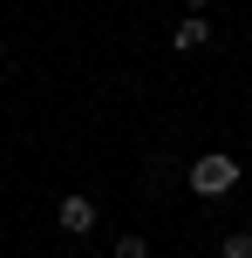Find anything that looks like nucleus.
Returning <instances> with one entry per match:
<instances>
[{
    "label": "nucleus",
    "mask_w": 252,
    "mask_h": 258,
    "mask_svg": "<svg viewBox=\"0 0 252 258\" xmlns=\"http://www.w3.org/2000/svg\"><path fill=\"white\" fill-rule=\"evenodd\" d=\"M191 190H198V197L239 190V156H232V150H205L198 163H191Z\"/></svg>",
    "instance_id": "nucleus-1"
},
{
    "label": "nucleus",
    "mask_w": 252,
    "mask_h": 258,
    "mask_svg": "<svg viewBox=\"0 0 252 258\" xmlns=\"http://www.w3.org/2000/svg\"><path fill=\"white\" fill-rule=\"evenodd\" d=\"M55 224H62L68 238L95 231V204H89V197H62V204H55Z\"/></svg>",
    "instance_id": "nucleus-2"
},
{
    "label": "nucleus",
    "mask_w": 252,
    "mask_h": 258,
    "mask_svg": "<svg viewBox=\"0 0 252 258\" xmlns=\"http://www.w3.org/2000/svg\"><path fill=\"white\" fill-rule=\"evenodd\" d=\"M205 41H212L205 14H184V21H177V34H171V48H177V54H191V48H205Z\"/></svg>",
    "instance_id": "nucleus-3"
},
{
    "label": "nucleus",
    "mask_w": 252,
    "mask_h": 258,
    "mask_svg": "<svg viewBox=\"0 0 252 258\" xmlns=\"http://www.w3.org/2000/svg\"><path fill=\"white\" fill-rule=\"evenodd\" d=\"M218 258H252V231H232L225 245H218Z\"/></svg>",
    "instance_id": "nucleus-4"
},
{
    "label": "nucleus",
    "mask_w": 252,
    "mask_h": 258,
    "mask_svg": "<svg viewBox=\"0 0 252 258\" xmlns=\"http://www.w3.org/2000/svg\"><path fill=\"white\" fill-rule=\"evenodd\" d=\"M109 258H150V245H143V238L130 231V238H116V251H109Z\"/></svg>",
    "instance_id": "nucleus-5"
},
{
    "label": "nucleus",
    "mask_w": 252,
    "mask_h": 258,
    "mask_svg": "<svg viewBox=\"0 0 252 258\" xmlns=\"http://www.w3.org/2000/svg\"><path fill=\"white\" fill-rule=\"evenodd\" d=\"M198 7H205V0H184V14H198Z\"/></svg>",
    "instance_id": "nucleus-6"
}]
</instances>
